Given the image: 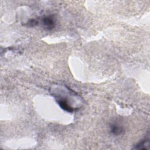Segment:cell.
<instances>
[{
    "mask_svg": "<svg viewBox=\"0 0 150 150\" xmlns=\"http://www.w3.org/2000/svg\"><path fill=\"white\" fill-rule=\"evenodd\" d=\"M42 22L43 26L47 30H52L55 26V19L53 16L52 15L44 16Z\"/></svg>",
    "mask_w": 150,
    "mask_h": 150,
    "instance_id": "cell-1",
    "label": "cell"
},
{
    "mask_svg": "<svg viewBox=\"0 0 150 150\" xmlns=\"http://www.w3.org/2000/svg\"><path fill=\"white\" fill-rule=\"evenodd\" d=\"M146 146H149V139H145L142 141L139 144H138V145H137V146H135V149H147Z\"/></svg>",
    "mask_w": 150,
    "mask_h": 150,
    "instance_id": "cell-3",
    "label": "cell"
},
{
    "mask_svg": "<svg viewBox=\"0 0 150 150\" xmlns=\"http://www.w3.org/2000/svg\"><path fill=\"white\" fill-rule=\"evenodd\" d=\"M110 131L114 135H119L124 131L121 125L117 123H113L110 125Z\"/></svg>",
    "mask_w": 150,
    "mask_h": 150,
    "instance_id": "cell-2",
    "label": "cell"
}]
</instances>
